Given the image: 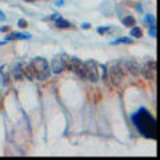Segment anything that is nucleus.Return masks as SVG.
Here are the masks:
<instances>
[{
	"label": "nucleus",
	"instance_id": "nucleus-16",
	"mask_svg": "<svg viewBox=\"0 0 160 160\" xmlns=\"http://www.w3.org/2000/svg\"><path fill=\"white\" fill-rule=\"evenodd\" d=\"M148 35L151 36V38H156V26H151L148 28Z\"/></svg>",
	"mask_w": 160,
	"mask_h": 160
},
{
	"label": "nucleus",
	"instance_id": "nucleus-25",
	"mask_svg": "<svg viewBox=\"0 0 160 160\" xmlns=\"http://www.w3.org/2000/svg\"><path fill=\"white\" fill-rule=\"evenodd\" d=\"M23 1H27V3H32V1H35V0H23Z\"/></svg>",
	"mask_w": 160,
	"mask_h": 160
},
{
	"label": "nucleus",
	"instance_id": "nucleus-6",
	"mask_svg": "<svg viewBox=\"0 0 160 160\" xmlns=\"http://www.w3.org/2000/svg\"><path fill=\"white\" fill-rule=\"evenodd\" d=\"M140 72L147 80H154L156 76V61L154 59H149L148 61H146V64L140 68Z\"/></svg>",
	"mask_w": 160,
	"mask_h": 160
},
{
	"label": "nucleus",
	"instance_id": "nucleus-13",
	"mask_svg": "<svg viewBox=\"0 0 160 160\" xmlns=\"http://www.w3.org/2000/svg\"><path fill=\"white\" fill-rule=\"evenodd\" d=\"M122 23H123V26H125V27H134L135 24H136V19H135L132 15H128V16H124V18L122 19Z\"/></svg>",
	"mask_w": 160,
	"mask_h": 160
},
{
	"label": "nucleus",
	"instance_id": "nucleus-8",
	"mask_svg": "<svg viewBox=\"0 0 160 160\" xmlns=\"http://www.w3.org/2000/svg\"><path fill=\"white\" fill-rule=\"evenodd\" d=\"M123 65V68H124L125 72L131 73L132 76H137L140 73V67L139 64H137L136 60H134V59H128V60H123L120 61Z\"/></svg>",
	"mask_w": 160,
	"mask_h": 160
},
{
	"label": "nucleus",
	"instance_id": "nucleus-12",
	"mask_svg": "<svg viewBox=\"0 0 160 160\" xmlns=\"http://www.w3.org/2000/svg\"><path fill=\"white\" fill-rule=\"evenodd\" d=\"M55 26L58 27V28H60V29H67V28H71V23H70V21L64 20V19H63V18H60V16H59V18L55 20Z\"/></svg>",
	"mask_w": 160,
	"mask_h": 160
},
{
	"label": "nucleus",
	"instance_id": "nucleus-20",
	"mask_svg": "<svg viewBox=\"0 0 160 160\" xmlns=\"http://www.w3.org/2000/svg\"><path fill=\"white\" fill-rule=\"evenodd\" d=\"M82 28L83 29H90L91 28V24L90 23H83L82 24Z\"/></svg>",
	"mask_w": 160,
	"mask_h": 160
},
{
	"label": "nucleus",
	"instance_id": "nucleus-1",
	"mask_svg": "<svg viewBox=\"0 0 160 160\" xmlns=\"http://www.w3.org/2000/svg\"><path fill=\"white\" fill-rule=\"evenodd\" d=\"M132 122L143 136L149 137V139L156 137V122L147 110L142 108L140 111H137L132 116Z\"/></svg>",
	"mask_w": 160,
	"mask_h": 160
},
{
	"label": "nucleus",
	"instance_id": "nucleus-7",
	"mask_svg": "<svg viewBox=\"0 0 160 160\" xmlns=\"http://www.w3.org/2000/svg\"><path fill=\"white\" fill-rule=\"evenodd\" d=\"M87 65V79L90 82H97L99 80V64L96 63L95 60H87L85 61Z\"/></svg>",
	"mask_w": 160,
	"mask_h": 160
},
{
	"label": "nucleus",
	"instance_id": "nucleus-11",
	"mask_svg": "<svg viewBox=\"0 0 160 160\" xmlns=\"http://www.w3.org/2000/svg\"><path fill=\"white\" fill-rule=\"evenodd\" d=\"M12 76H14L15 80H21L24 78V73H23V68H21V64H16L15 68L12 70Z\"/></svg>",
	"mask_w": 160,
	"mask_h": 160
},
{
	"label": "nucleus",
	"instance_id": "nucleus-18",
	"mask_svg": "<svg viewBox=\"0 0 160 160\" xmlns=\"http://www.w3.org/2000/svg\"><path fill=\"white\" fill-rule=\"evenodd\" d=\"M97 32H99L100 35H104V33L111 32V28L110 27H100V28H97Z\"/></svg>",
	"mask_w": 160,
	"mask_h": 160
},
{
	"label": "nucleus",
	"instance_id": "nucleus-17",
	"mask_svg": "<svg viewBox=\"0 0 160 160\" xmlns=\"http://www.w3.org/2000/svg\"><path fill=\"white\" fill-rule=\"evenodd\" d=\"M146 21L149 24V27H151V26H155V18H154V15H147V16H146Z\"/></svg>",
	"mask_w": 160,
	"mask_h": 160
},
{
	"label": "nucleus",
	"instance_id": "nucleus-2",
	"mask_svg": "<svg viewBox=\"0 0 160 160\" xmlns=\"http://www.w3.org/2000/svg\"><path fill=\"white\" fill-rule=\"evenodd\" d=\"M29 64H31L32 68H33L35 78L38 79V80H46V79L50 76L51 67H50V64H48V61L44 58H40V56L33 58Z\"/></svg>",
	"mask_w": 160,
	"mask_h": 160
},
{
	"label": "nucleus",
	"instance_id": "nucleus-5",
	"mask_svg": "<svg viewBox=\"0 0 160 160\" xmlns=\"http://www.w3.org/2000/svg\"><path fill=\"white\" fill-rule=\"evenodd\" d=\"M70 70L73 71L80 79H84V80L87 79V65H85L84 61H82L79 58H75V56L71 58Z\"/></svg>",
	"mask_w": 160,
	"mask_h": 160
},
{
	"label": "nucleus",
	"instance_id": "nucleus-15",
	"mask_svg": "<svg viewBox=\"0 0 160 160\" xmlns=\"http://www.w3.org/2000/svg\"><path fill=\"white\" fill-rule=\"evenodd\" d=\"M129 35L132 36V38H136V39H140L143 38V31L142 28H139V27H132L131 31H129Z\"/></svg>",
	"mask_w": 160,
	"mask_h": 160
},
{
	"label": "nucleus",
	"instance_id": "nucleus-22",
	"mask_svg": "<svg viewBox=\"0 0 160 160\" xmlns=\"http://www.w3.org/2000/svg\"><path fill=\"white\" fill-rule=\"evenodd\" d=\"M6 15H4V12L3 11H0V20H6Z\"/></svg>",
	"mask_w": 160,
	"mask_h": 160
},
{
	"label": "nucleus",
	"instance_id": "nucleus-23",
	"mask_svg": "<svg viewBox=\"0 0 160 160\" xmlns=\"http://www.w3.org/2000/svg\"><path fill=\"white\" fill-rule=\"evenodd\" d=\"M63 3H64V0H58V1H56V6H58V7H60Z\"/></svg>",
	"mask_w": 160,
	"mask_h": 160
},
{
	"label": "nucleus",
	"instance_id": "nucleus-3",
	"mask_svg": "<svg viewBox=\"0 0 160 160\" xmlns=\"http://www.w3.org/2000/svg\"><path fill=\"white\" fill-rule=\"evenodd\" d=\"M71 65V58L65 53H59L53 58L52 65H51V71L53 73H60L64 70H70Z\"/></svg>",
	"mask_w": 160,
	"mask_h": 160
},
{
	"label": "nucleus",
	"instance_id": "nucleus-19",
	"mask_svg": "<svg viewBox=\"0 0 160 160\" xmlns=\"http://www.w3.org/2000/svg\"><path fill=\"white\" fill-rule=\"evenodd\" d=\"M18 26L20 27V28H27V27H28V23H27V20H24V19H20V20L18 21Z\"/></svg>",
	"mask_w": 160,
	"mask_h": 160
},
{
	"label": "nucleus",
	"instance_id": "nucleus-14",
	"mask_svg": "<svg viewBox=\"0 0 160 160\" xmlns=\"http://www.w3.org/2000/svg\"><path fill=\"white\" fill-rule=\"evenodd\" d=\"M132 43H134V40L127 38V36H122V38H117L114 41H111L112 46H116V44H132Z\"/></svg>",
	"mask_w": 160,
	"mask_h": 160
},
{
	"label": "nucleus",
	"instance_id": "nucleus-24",
	"mask_svg": "<svg viewBox=\"0 0 160 160\" xmlns=\"http://www.w3.org/2000/svg\"><path fill=\"white\" fill-rule=\"evenodd\" d=\"M136 9H137V11H139V12H142V7H140V4L136 7Z\"/></svg>",
	"mask_w": 160,
	"mask_h": 160
},
{
	"label": "nucleus",
	"instance_id": "nucleus-21",
	"mask_svg": "<svg viewBox=\"0 0 160 160\" xmlns=\"http://www.w3.org/2000/svg\"><path fill=\"white\" fill-rule=\"evenodd\" d=\"M8 29H9L8 26H4V27H1V28H0V32H7Z\"/></svg>",
	"mask_w": 160,
	"mask_h": 160
},
{
	"label": "nucleus",
	"instance_id": "nucleus-9",
	"mask_svg": "<svg viewBox=\"0 0 160 160\" xmlns=\"http://www.w3.org/2000/svg\"><path fill=\"white\" fill-rule=\"evenodd\" d=\"M32 35L31 33H23V32H11L6 36V41L8 40H27V39H31Z\"/></svg>",
	"mask_w": 160,
	"mask_h": 160
},
{
	"label": "nucleus",
	"instance_id": "nucleus-10",
	"mask_svg": "<svg viewBox=\"0 0 160 160\" xmlns=\"http://www.w3.org/2000/svg\"><path fill=\"white\" fill-rule=\"evenodd\" d=\"M21 68H23L24 78H27L28 80H33L35 79V72H33V68H32L31 64H21Z\"/></svg>",
	"mask_w": 160,
	"mask_h": 160
},
{
	"label": "nucleus",
	"instance_id": "nucleus-4",
	"mask_svg": "<svg viewBox=\"0 0 160 160\" xmlns=\"http://www.w3.org/2000/svg\"><path fill=\"white\" fill-rule=\"evenodd\" d=\"M124 73H125V71L123 68L122 63L120 61H114L110 70V76H111V80H112L114 85H120V83L124 79Z\"/></svg>",
	"mask_w": 160,
	"mask_h": 160
}]
</instances>
